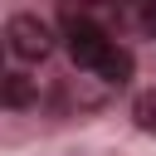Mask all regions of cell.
I'll use <instances>...</instances> for the list:
<instances>
[{
	"label": "cell",
	"mask_w": 156,
	"mask_h": 156,
	"mask_svg": "<svg viewBox=\"0 0 156 156\" xmlns=\"http://www.w3.org/2000/svg\"><path fill=\"white\" fill-rule=\"evenodd\" d=\"M5 44H10V54L24 58V63H39V58L54 54V34H49V24H44L39 15H15V20L5 24Z\"/></svg>",
	"instance_id": "obj_1"
},
{
	"label": "cell",
	"mask_w": 156,
	"mask_h": 156,
	"mask_svg": "<svg viewBox=\"0 0 156 156\" xmlns=\"http://www.w3.org/2000/svg\"><path fill=\"white\" fill-rule=\"evenodd\" d=\"M112 49H117V44L102 34V24H93V20H73V24H68V54H73V63H78V68L98 73V68H102V58H107Z\"/></svg>",
	"instance_id": "obj_2"
},
{
	"label": "cell",
	"mask_w": 156,
	"mask_h": 156,
	"mask_svg": "<svg viewBox=\"0 0 156 156\" xmlns=\"http://www.w3.org/2000/svg\"><path fill=\"white\" fill-rule=\"evenodd\" d=\"M39 102V83L29 73H5V107H34Z\"/></svg>",
	"instance_id": "obj_3"
},
{
	"label": "cell",
	"mask_w": 156,
	"mask_h": 156,
	"mask_svg": "<svg viewBox=\"0 0 156 156\" xmlns=\"http://www.w3.org/2000/svg\"><path fill=\"white\" fill-rule=\"evenodd\" d=\"M98 78H102V83H127V78H132V54H127V49H112V54L102 58Z\"/></svg>",
	"instance_id": "obj_4"
},
{
	"label": "cell",
	"mask_w": 156,
	"mask_h": 156,
	"mask_svg": "<svg viewBox=\"0 0 156 156\" xmlns=\"http://www.w3.org/2000/svg\"><path fill=\"white\" fill-rule=\"evenodd\" d=\"M136 127H141V132H156V93L136 98Z\"/></svg>",
	"instance_id": "obj_5"
},
{
	"label": "cell",
	"mask_w": 156,
	"mask_h": 156,
	"mask_svg": "<svg viewBox=\"0 0 156 156\" xmlns=\"http://www.w3.org/2000/svg\"><path fill=\"white\" fill-rule=\"evenodd\" d=\"M151 24H156V10H151Z\"/></svg>",
	"instance_id": "obj_6"
}]
</instances>
